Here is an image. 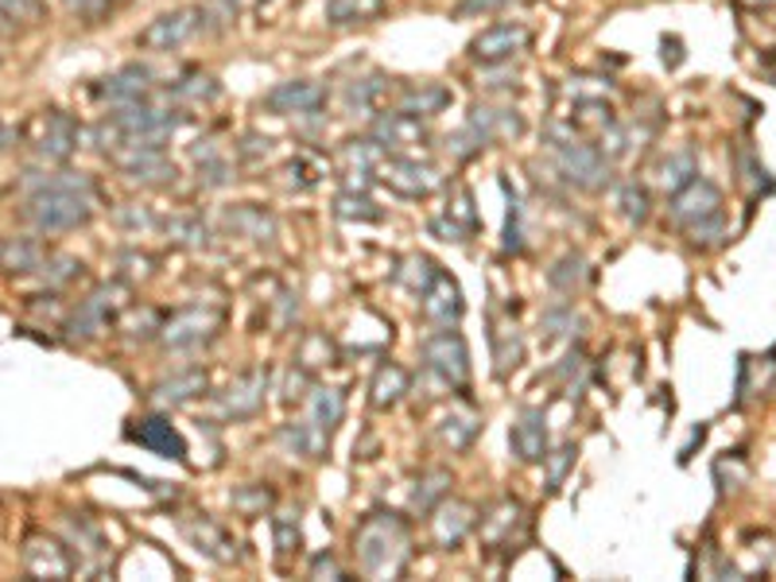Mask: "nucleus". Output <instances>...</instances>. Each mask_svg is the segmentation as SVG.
Returning <instances> with one entry per match:
<instances>
[{
    "instance_id": "obj_1",
    "label": "nucleus",
    "mask_w": 776,
    "mask_h": 582,
    "mask_svg": "<svg viewBox=\"0 0 776 582\" xmlns=\"http://www.w3.org/2000/svg\"><path fill=\"white\" fill-rule=\"evenodd\" d=\"M23 214H28V222L39 233L78 230V225H85L93 218V183L85 175H74V171L36 179Z\"/></svg>"
},
{
    "instance_id": "obj_2",
    "label": "nucleus",
    "mask_w": 776,
    "mask_h": 582,
    "mask_svg": "<svg viewBox=\"0 0 776 582\" xmlns=\"http://www.w3.org/2000/svg\"><path fill=\"white\" fill-rule=\"evenodd\" d=\"M357 563L365 575H396L407 560V529L392 513H370L354 532Z\"/></svg>"
},
{
    "instance_id": "obj_3",
    "label": "nucleus",
    "mask_w": 776,
    "mask_h": 582,
    "mask_svg": "<svg viewBox=\"0 0 776 582\" xmlns=\"http://www.w3.org/2000/svg\"><path fill=\"white\" fill-rule=\"evenodd\" d=\"M672 218L692 233V241H707L723 233V194L715 183L695 175L687 187H679L672 199Z\"/></svg>"
},
{
    "instance_id": "obj_4",
    "label": "nucleus",
    "mask_w": 776,
    "mask_h": 582,
    "mask_svg": "<svg viewBox=\"0 0 776 582\" xmlns=\"http://www.w3.org/2000/svg\"><path fill=\"white\" fill-rule=\"evenodd\" d=\"M555 163H560L563 175H567L575 187H583V191H602V187L609 183L606 152H602V148L583 144V140H575L571 132H567V137H560V132H555Z\"/></svg>"
},
{
    "instance_id": "obj_5",
    "label": "nucleus",
    "mask_w": 776,
    "mask_h": 582,
    "mask_svg": "<svg viewBox=\"0 0 776 582\" xmlns=\"http://www.w3.org/2000/svg\"><path fill=\"white\" fill-rule=\"evenodd\" d=\"M202 28H206V8H175V12L155 16V20L137 36V43L144 47V51L168 54V51H179V47L191 43Z\"/></svg>"
},
{
    "instance_id": "obj_6",
    "label": "nucleus",
    "mask_w": 776,
    "mask_h": 582,
    "mask_svg": "<svg viewBox=\"0 0 776 582\" xmlns=\"http://www.w3.org/2000/svg\"><path fill=\"white\" fill-rule=\"evenodd\" d=\"M423 361L431 365V373H439L446 384L454 389H466L470 381V350H466V338L458 330H435L431 338H423Z\"/></svg>"
},
{
    "instance_id": "obj_7",
    "label": "nucleus",
    "mask_w": 776,
    "mask_h": 582,
    "mask_svg": "<svg viewBox=\"0 0 776 582\" xmlns=\"http://www.w3.org/2000/svg\"><path fill=\"white\" fill-rule=\"evenodd\" d=\"M222 327V311L214 307H183L175 319L163 327V345L168 350H194V345L210 342Z\"/></svg>"
},
{
    "instance_id": "obj_8",
    "label": "nucleus",
    "mask_w": 776,
    "mask_h": 582,
    "mask_svg": "<svg viewBox=\"0 0 776 582\" xmlns=\"http://www.w3.org/2000/svg\"><path fill=\"white\" fill-rule=\"evenodd\" d=\"M261 106L276 117H311L326 106V90L319 82H308V78H292V82L272 86L261 98Z\"/></svg>"
},
{
    "instance_id": "obj_9",
    "label": "nucleus",
    "mask_w": 776,
    "mask_h": 582,
    "mask_svg": "<svg viewBox=\"0 0 776 582\" xmlns=\"http://www.w3.org/2000/svg\"><path fill=\"white\" fill-rule=\"evenodd\" d=\"M528 43L532 31L524 23H493L482 36L470 39V59L485 62V67H497V62H508L513 54H521Z\"/></svg>"
},
{
    "instance_id": "obj_10",
    "label": "nucleus",
    "mask_w": 776,
    "mask_h": 582,
    "mask_svg": "<svg viewBox=\"0 0 776 582\" xmlns=\"http://www.w3.org/2000/svg\"><path fill=\"white\" fill-rule=\"evenodd\" d=\"M377 171H381V179H385L392 191L404 194V199H423V194H431L439 187L435 168L412 160V155H389V160L377 163Z\"/></svg>"
},
{
    "instance_id": "obj_11",
    "label": "nucleus",
    "mask_w": 776,
    "mask_h": 582,
    "mask_svg": "<svg viewBox=\"0 0 776 582\" xmlns=\"http://www.w3.org/2000/svg\"><path fill=\"white\" fill-rule=\"evenodd\" d=\"M113 160L129 179H144V183H168V179H175V163L168 160L163 144L113 148Z\"/></svg>"
},
{
    "instance_id": "obj_12",
    "label": "nucleus",
    "mask_w": 776,
    "mask_h": 582,
    "mask_svg": "<svg viewBox=\"0 0 776 582\" xmlns=\"http://www.w3.org/2000/svg\"><path fill=\"white\" fill-rule=\"evenodd\" d=\"M508 443H513V454L524 466L547 462V415L540 412V408H524V412L516 415L513 431H508Z\"/></svg>"
},
{
    "instance_id": "obj_13",
    "label": "nucleus",
    "mask_w": 776,
    "mask_h": 582,
    "mask_svg": "<svg viewBox=\"0 0 776 582\" xmlns=\"http://www.w3.org/2000/svg\"><path fill=\"white\" fill-rule=\"evenodd\" d=\"M148 70L144 67H124L117 70V74L101 78L98 86H93V98L105 101V106L121 109V106H132V101H144L148 90H152V82H148Z\"/></svg>"
},
{
    "instance_id": "obj_14",
    "label": "nucleus",
    "mask_w": 776,
    "mask_h": 582,
    "mask_svg": "<svg viewBox=\"0 0 776 582\" xmlns=\"http://www.w3.org/2000/svg\"><path fill=\"white\" fill-rule=\"evenodd\" d=\"M373 140H377L381 148H415L427 140V124H423V117L415 113H404V109H392V113H381L377 124H373Z\"/></svg>"
},
{
    "instance_id": "obj_15",
    "label": "nucleus",
    "mask_w": 776,
    "mask_h": 582,
    "mask_svg": "<svg viewBox=\"0 0 776 582\" xmlns=\"http://www.w3.org/2000/svg\"><path fill=\"white\" fill-rule=\"evenodd\" d=\"M420 295H423L420 299L423 314H427L435 327H451V322L462 319V291L451 277H446V272H435V280H431Z\"/></svg>"
},
{
    "instance_id": "obj_16",
    "label": "nucleus",
    "mask_w": 776,
    "mask_h": 582,
    "mask_svg": "<svg viewBox=\"0 0 776 582\" xmlns=\"http://www.w3.org/2000/svg\"><path fill=\"white\" fill-rule=\"evenodd\" d=\"M129 439L140 446H148L152 454H163V459H175V462L187 459V439L179 435L163 415H148V420H140L137 428H129Z\"/></svg>"
},
{
    "instance_id": "obj_17",
    "label": "nucleus",
    "mask_w": 776,
    "mask_h": 582,
    "mask_svg": "<svg viewBox=\"0 0 776 582\" xmlns=\"http://www.w3.org/2000/svg\"><path fill=\"white\" fill-rule=\"evenodd\" d=\"M183 532L202 555H210V560H218V563L238 560V540H233L218 521H210V516H191V521H183Z\"/></svg>"
},
{
    "instance_id": "obj_18",
    "label": "nucleus",
    "mask_w": 776,
    "mask_h": 582,
    "mask_svg": "<svg viewBox=\"0 0 776 582\" xmlns=\"http://www.w3.org/2000/svg\"><path fill=\"white\" fill-rule=\"evenodd\" d=\"M264 389H269V373H264V369H253V373L238 377L222 397V415L225 420H245V415H253L256 408L264 404Z\"/></svg>"
},
{
    "instance_id": "obj_19",
    "label": "nucleus",
    "mask_w": 776,
    "mask_h": 582,
    "mask_svg": "<svg viewBox=\"0 0 776 582\" xmlns=\"http://www.w3.org/2000/svg\"><path fill=\"white\" fill-rule=\"evenodd\" d=\"M474 524H477L474 505H466V501H451V505H443V501H439L435 521H431V532H435L439 548H458L462 540L470 536V529H474Z\"/></svg>"
},
{
    "instance_id": "obj_20",
    "label": "nucleus",
    "mask_w": 776,
    "mask_h": 582,
    "mask_svg": "<svg viewBox=\"0 0 776 582\" xmlns=\"http://www.w3.org/2000/svg\"><path fill=\"white\" fill-rule=\"evenodd\" d=\"M36 148L47 155V160H67V155L78 148V124L70 121L67 113L51 109V113L43 117V132H39V144Z\"/></svg>"
},
{
    "instance_id": "obj_21",
    "label": "nucleus",
    "mask_w": 776,
    "mask_h": 582,
    "mask_svg": "<svg viewBox=\"0 0 776 582\" xmlns=\"http://www.w3.org/2000/svg\"><path fill=\"white\" fill-rule=\"evenodd\" d=\"M466 124L485 140V144H493V140H501V137H521L524 132V121L516 109H493V106H477Z\"/></svg>"
},
{
    "instance_id": "obj_22",
    "label": "nucleus",
    "mask_w": 776,
    "mask_h": 582,
    "mask_svg": "<svg viewBox=\"0 0 776 582\" xmlns=\"http://www.w3.org/2000/svg\"><path fill=\"white\" fill-rule=\"evenodd\" d=\"M23 560H28V571L39 579H67L70 575V555L62 544H54V540H28V552H23Z\"/></svg>"
},
{
    "instance_id": "obj_23",
    "label": "nucleus",
    "mask_w": 776,
    "mask_h": 582,
    "mask_svg": "<svg viewBox=\"0 0 776 582\" xmlns=\"http://www.w3.org/2000/svg\"><path fill=\"white\" fill-rule=\"evenodd\" d=\"M528 524V516H524V509L516 505V501H501L497 509H493L490 516H485L482 524V536L490 540V548H513V532L524 529Z\"/></svg>"
},
{
    "instance_id": "obj_24",
    "label": "nucleus",
    "mask_w": 776,
    "mask_h": 582,
    "mask_svg": "<svg viewBox=\"0 0 776 582\" xmlns=\"http://www.w3.org/2000/svg\"><path fill=\"white\" fill-rule=\"evenodd\" d=\"M451 106V90L439 82H415L400 93V109L404 113H415V117H435Z\"/></svg>"
},
{
    "instance_id": "obj_25",
    "label": "nucleus",
    "mask_w": 776,
    "mask_h": 582,
    "mask_svg": "<svg viewBox=\"0 0 776 582\" xmlns=\"http://www.w3.org/2000/svg\"><path fill=\"white\" fill-rule=\"evenodd\" d=\"M342 412H346V400H342L339 389H315V392H311V420L308 423L323 439L342 423Z\"/></svg>"
},
{
    "instance_id": "obj_26",
    "label": "nucleus",
    "mask_w": 776,
    "mask_h": 582,
    "mask_svg": "<svg viewBox=\"0 0 776 582\" xmlns=\"http://www.w3.org/2000/svg\"><path fill=\"white\" fill-rule=\"evenodd\" d=\"M412 389V377H407V369H400V365H381L377 369V377H373V408H396L400 400H404V392Z\"/></svg>"
},
{
    "instance_id": "obj_27",
    "label": "nucleus",
    "mask_w": 776,
    "mask_h": 582,
    "mask_svg": "<svg viewBox=\"0 0 776 582\" xmlns=\"http://www.w3.org/2000/svg\"><path fill=\"white\" fill-rule=\"evenodd\" d=\"M385 12V0H326V23L346 28V23H370Z\"/></svg>"
},
{
    "instance_id": "obj_28",
    "label": "nucleus",
    "mask_w": 776,
    "mask_h": 582,
    "mask_svg": "<svg viewBox=\"0 0 776 582\" xmlns=\"http://www.w3.org/2000/svg\"><path fill=\"white\" fill-rule=\"evenodd\" d=\"M113 307H117L113 291H109V288L93 291V295L85 299L82 307H78V314H74V334H98V330L109 322V314H113Z\"/></svg>"
},
{
    "instance_id": "obj_29",
    "label": "nucleus",
    "mask_w": 776,
    "mask_h": 582,
    "mask_svg": "<svg viewBox=\"0 0 776 582\" xmlns=\"http://www.w3.org/2000/svg\"><path fill=\"white\" fill-rule=\"evenodd\" d=\"M474 435H477V415L466 412V408L446 412L443 420H439V439H443V446H451V451H466V446L474 443Z\"/></svg>"
},
{
    "instance_id": "obj_30",
    "label": "nucleus",
    "mask_w": 776,
    "mask_h": 582,
    "mask_svg": "<svg viewBox=\"0 0 776 582\" xmlns=\"http://www.w3.org/2000/svg\"><path fill=\"white\" fill-rule=\"evenodd\" d=\"M346 109L350 113H370V109L381 106V98H385V78H354V82L346 86Z\"/></svg>"
},
{
    "instance_id": "obj_31",
    "label": "nucleus",
    "mask_w": 776,
    "mask_h": 582,
    "mask_svg": "<svg viewBox=\"0 0 776 582\" xmlns=\"http://www.w3.org/2000/svg\"><path fill=\"white\" fill-rule=\"evenodd\" d=\"M202 389H206V373H202V369H187V373L163 381L160 389H155V397H160L163 404H187V400L199 397Z\"/></svg>"
},
{
    "instance_id": "obj_32",
    "label": "nucleus",
    "mask_w": 776,
    "mask_h": 582,
    "mask_svg": "<svg viewBox=\"0 0 776 582\" xmlns=\"http://www.w3.org/2000/svg\"><path fill=\"white\" fill-rule=\"evenodd\" d=\"M0 269H8V272L43 269V249H39V241H8V245H0Z\"/></svg>"
},
{
    "instance_id": "obj_33",
    "label": "nucleus",
    "mask_w": 776,
    "mask_h": 582,
    "mask_svg": "<svg viewBox=\"0 0 776 582\" xmlns=\"http://www.w3.org/2000/svg\"><path fill=\"white\" fill-rule=\"evenodd\" d=\"M446 490H451V474H446V470H427V474L420 478V490H415V498H412L415 513H435V505L446 498Z\"/></svg>"
},
{
    "instance_id": "obj_34",
    "label": "nucleus",
    "mask_w": 776,
    "mask_h": 582,
    "mask_svg": "<svg viewBox=\"0 0 776 582\" xmlns=\"http://www.w3.org/2000/svg\"><path fill=\"white\" fill-rule=\"evenodd\" d=\"M230 230H238V233H245V238H253V241H269L272 238V218L264 214V210H253V207H241V210H233L230 218Z\"/></svg>"
},
{
    "instance_id": "obj_35",
    "label": "nucleus",
    "mask_w": 776,
    "mask_h": 582,
    "mask_svg": "<svg viewBox=\"0 0 776 582\" xmlns=\"http://www.w3.org/2000/svg\"><path fill=\"white\" fill-rule=\"evenodd\" d=\"M280 443L292 454H303V459H315V451L323 446V435H319L311 423H292V428L280 431Z\"/></svg>"
},
{
    "instance_id": "obj_36",
    "label": "nucleus",
    "mask_w": 776,
    "mask_h": 582,
    "mask_svg": "<svg viewBox=\"0 0 776 582\" xmlns=\"http://www.w3.org/2000/svg\"><path fill=\"white\" fill-rule=\"evenodd\" d=\"M230 501L241 516H264L272 509V501H276V493H272L269 485H245V490H238Z\"/></svg>"
},
{
    "instance_id": "obj_37",
    "label": "nucleus",
    "mask_w": 776,
    "mask_h": 582,
    "mask_svg": "<svg viewBox=\"0 0 776 582\" xmlns=\"http://www.w3.org/2000/svg\"><path fill=\"white\" fill-rule=\"evenodd\" d=\"M194 163H199V171L206 175L210 187L230 183V163H225V155L218 148H194Z\"/></svg>"
},
{
    "instance_id": "obj_38",
    "label": "nucleus",
    "mask_w": 776,
    "mask_h": 582,
    "mask_svg": "<svg viewBox=\"0 0 776 582\" xmlns=\"http://www.w3.org/2000/svg\"><path fill=\"white\" fill-rule=\"evenodd\" d=\"M334 210H339V218H350V222H381V210L373 207L365 194H339V202H334Z\"/></svg>"
},
{
    "instance_id": "obj_39",
    "label": "nucleus",
    "mask_w": 776,
    "mask_h": 582,
    "mask_svg": "<svg viewBox=\"0 0 776 582\" xmlns=\"http://www.w3.org/2000/svg\"><path fill=\"white\" fill-rule=\"evenodd\" d=\"M583 277H586L583 257H563V261L555 264L552 272H547V280H552V288H560V291H575L578 284H583Z\"/></svg>"
},
{
    "instance_id": "obj_40",
    "label": "nucleus",
    "mask_w": 776,
    "mask_h": 582,
    "mask_svg": "<svg viewBox=\"0 0 776 582\" xmlns=\"http://www.w3.org/2000/svg\"><path fill=\"white\" fill-rule=\"evenodd\" d=\"M695 175H699V168H695V155L692 152H679V155H672V160L664 163V187H672V191L687 187Z\"/></svg>"
},
{
    "instance_id": "obj_41",
    "label": "nucleus",
    "mask_w": 776,
    "mask_h": 582,
    "mask_svg": "<svg viewBox=\"0 0 776 582\" xmlns=\"http://www.w3.org/2000/svg\"><path fill=\"white\" fill-rule=\"evenodd\" d=\"M575 109H578V113H571V121L594 124V129H609V124H614V109H609L606 101H598V98L575 101Z\"/></svg>"
},
{
    "instance_id": "obj_42",
    "label": "nucleus",
    "mask_w": 776,
    "mask_h": 582,
    "mask_svg": "<svg viewBox=\"0 0 776 582\" xmlns=\"http://www.w3.org/2000/svg\"><path fill=\"white\" fill-rule=\"evenodd\" d=\"M617 202H622V214L629 218V222H645L648 218V191L645 187H637V183H625L622 187V194H617Z\"/></svg>"
},
{
    "instance_id": "obj_43",
    "label": "nucleus",
    "mask_w": 776,
    "mask_h": 582,
    "mask_svg": "<svg viewBox=\"0 0 776 582\" xmlns=\"http://www.w3.org/2000/svg\"><path fill=\"white\" fill-rule=\"evenodd\" d=\"M175 93H179V98H187V101H214L222 90H218V82L210 74H191L187 82L175 86Z\"/></svg>"
},
{
    "instance_id": "obj_44",
    "label": "nucleus",
    "mask_w": 776,
    "mask_h": 582,
    "mask_svg": "<svg viewBox=\"0 0 776 582\" xmlns=\"http://www.w3.org/2000/svg\"><path fill=\"white\" fill-rule=\"evenodd\" d=\"M272 532H276L280 555H292L295 548H300V521H295V513H280L276 521H272Z\"/></svg>"
},
{
    "instance_id": "obj_45",
    "label": "nucleus",
    "mask_w": 776,
    "mask_h": 582,
    "mask_svg": "<svg viewBox=\"0 0 776 582\" xmlns=\"http://www.w3.org/2000/svg\"><path fill=\"white\" fill-rule=\"evenodd\" d=\"M62 4H67L70 12H74L78 20H85V23H98V20H105V16L113 12V0H62Z\"/></svg>"
},
{
    "instance_id": "obj_46",
    "label": "nucleus",
    "mask_w": 776,
    "mask_h": 582,
    "mask_svg": "<svg viewBox=\"0 0 776 582\" xmlns=\"http://www.w3.org/2000/svg\"><path fill=\"white\" fill-rule=\"evenodd\" d=\"M505 4H513V0H458V4H454V16H458V20H474V16L501 12Z\"/></svg>"
},
{
    "instance_id": "obj_47",
    "label": "nucleus",
    "mask_w": 776,
    "mask_h": 582,
    "mask_svg": "<svg viewBox=\"0 0 776 582\" xmlns=\"http://www.w3.org/2000/svg\"><path fill=\"white\" fill-rule=\"evenodd\" d=\"M524 230H521V202H508V222H505V253H521Z\"/></svg>"
},
{
    "instance_id": "obj_48",
    "label": "nucleus",
    "mask_w": 776,
    "mask_h": 582,
    "mask_svg": "<svg viewBox=\"0 0 776 582\" xmlns=\"http://www.w3.org/2000/svg\"><path fill=\"white\" fill-rule=\"evenodd\" d=\"M78 272H82V264L70 261V257H59V261L43 264V277H47V280H54V284H67V280H74Z\"/></svg>"
},
{
    "instance_id": "obj_49",
    "label": "nucleus",
    "mask_w": 776,
    "mask_h": 582,
    "mask_svg": "<svg viewBox=\"0 0 776 582\" xmlns=\"http://www.w3.org/2000/svg\"><path fill=\"white\" fill-rule=\"evenodd\" d=\"M547 459H552V454H547ZM571 462H575V446L567 443V446H560L552 459V490H560V482H563V474H567Z\"/></svg>"
},
{
    "instance_id": "obj_50",
    "label": "nucleus",
    "mask_w": 776,
    "mask_h": 582,
    "mask_svg": "<svg viewBox=\"0 0 776 582\" xmlns=\"http://www.w3.org/2000/svg\"><path fill=\"white\" fill-rule=\"evenodd\" d=\"M238 12H241V0H210L206 4V20H218V23H230Z\"/></svg>"
},
{
    "instance_id": "obj_51",
    "label": "nucleus",
    "mask_w": 776,
    "mask_h": 582,
    "mask_svg": "<svg viewBox=\"0 0 776 582\" xmlns=\"http://www.w3.org/2000/svg\"><path fill=\"white\" fill-rule=\"evenodd\" d=\"M431 233H439L443 241H466V230H462V225L454 222L451 214H446V218H435V222H431Z\"/></svg>"
},
{
    "instance_id": "obj_52",
    "label": "nucleus",
    "mask_w": 776,
    "mask_h": 582,
    "mask_svg": "<svg viewBox=\"0 0 776 582\" xmlns=\"http://www.w3.org/2000/svg\"><path fill=\"white\" fill-rule=\"evenodd\" d=\"M113 4H121V0H113Z\"/></svg>"
}]
</instances>
